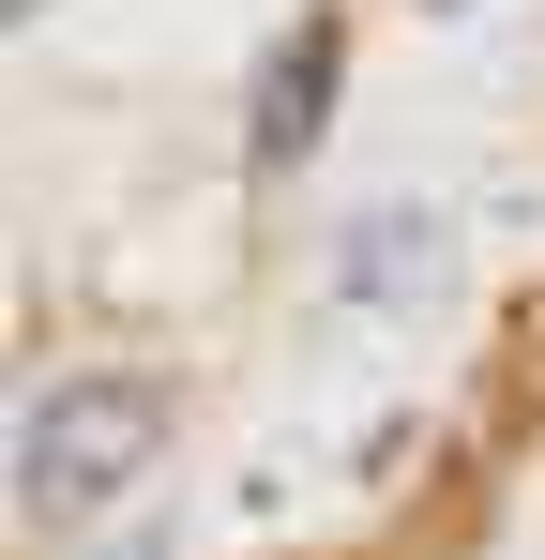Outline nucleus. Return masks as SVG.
I'll use <instances>...</instances> for the list:
<instances>
[{"instance_id":"1","label":"nucleus","mask_w":545,"mask_h":560,"mask_svg":"<svg viewBox=\"0 0 545 560\" xmlns=\"http://www.w3.org/2000/svg\"><path fill=\"white\" fill-rule=\"evenodd\" d=\"M152 469H167V378H137V364H77L15 409V515L31 530H91Z\"/></svg>"},{"instance_id":"2","label":"nucleus","mask_w":545,"mask_h":560,"mask_svg":"<svg viewBox=\"0 0 545 560\" xmlns=\"http://www.w3.org/2000/svg\"><path fill=\"white\" fill-rule=\"evenodd\" d=\"M334 77H349V31H334V15H288L272 61H258V106H243V152H258V167H303L318 121H334Z\"/></svg>"},{"instance_id":"3","label":"nucleus","mask_w":545,"mask_h":560,"mask_svg":"<svg viewBox=\"0 0 545 560\" xmlns=\"http://www.w3.org/2000/svg\"><path fill=\"white\" fill-rule=\"evenodd\" d=\"M425 243H440L425 212H379V228H349V288H379V303H409V288H425Z\"/></svg>"},{"instance_id":"4","label":"nucleus","mask_w":545,"mask_h":560,"mask_svg":"<svg viewBox=\"0 0 545 560\" xmlns=\"http://www.w3.org/2000/svg\"><path fill=\"white\" fill-rule=\"evenodd\" d=\"M91 560H167V530H121V546H91Z\"/></svg>"},{"instance_id":"5","label":"nucleus","mask_w":545,"mask_h":560,"mask_svg":"<svg viewBox=\"0 0 545 560\" xmlns=\"http://www.w3.org/2000/svg\"><path fill=\"white\" fill-rule=\"evenodd\" d=\"M31 15H46V0H0V31H31Z\"/></svg>"}]
</instances>
